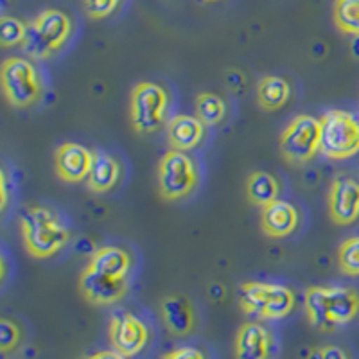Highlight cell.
Returning a JSON list of instances; mask_svg holds the SVG:
<instances>
[{
    "instance_id": "obj_1",
    "label": "cell",
    "mask_w": 359,
    "mask_h": 359,
    "mask_svg": "<svg viewBox=\"0 0 359 359\" xmlns=\"http://www.w3.org/2000/svg\"><path fill=\"white\" fill-rule=\"evenodd\" d=\"M304 309L309 323L318 331H334L347 325L359 313V294L351 287H307Z\"/></svg>"
},
{
    "instance_id": "obj_2",
    "label": "cell",
    "mask_w": 359,
    "mask_h": 359,
    "mask_svg": "<svg viewBox=\"0 0 359 359\" xmlns=\"http://www.w3.org/2000/svg\"><path fill=\"white\" fill-rule=\"evenodd\" d=\"M25 252L34 259H49L69 243L70 232L62 219L45 207H29L20 216Z\"/></svg>"
},
{
    "instance_id": "obj_3",
    "label": "cell",
    "mask_w": 359,
    "mask_h": 359,
    "mask_svg": "<svg viewBox=\"0 0 359 359\" xmlns=\"http://www.w3.org/2000/svg\"><path fill=\"white\" fill-rule=\"evenodd\" d=\"M72 31L70 18L57 9H45L27 27V36L22 43V50L31 60H49L62 50Z\"/></svg>"
},
{
    "instance_id": "obj_4",
    "label": "cell",
    "mask_w": 359,
    "mask_h": 359,
    "mask_svg": "<svg viewBox=\"0 0 359 359\" xmlns=\"http://www.w3.org/2000/svg\"><path fill=\"white\" fill-rule=\"evenodd\" d=\"M169 110V94L158 83H137L130 95V121L137 133L151 135L162 128Z\"/></svg>"
},
{
    "instance_id": "obj_5",
    "label": "cell",
    "mask_w": 359,
    "mask_h": 359,
    "mask_svg": "<svg viewBox=\"0 0 359 359\" xmlns=\"http://www.w3.org/2000/svg\"><path fill=\"white\" fill-rule=\"evenodd\" d=\"M320 153L331 160H345L359 153V117L343 110L322 115Z\"/></svg>"
},
{
    "instance_id": "obj_6",
    "label": "cell",
    "mask_w": 359,
    "mask_h": 359,
    "mask_svg": "<svg viewBox=\"0 0 359 359\" xmlns=\"http://www.w3.org/2000/svg\"><path fill=\"white\" fill-rule=\"evenodd\" d=\"M0 85L13 108H29L41 97V78L36 67L25 57H8L2 63Z\"/></svg>"
},
{
    "instance_id": "obj_7",
    "label": "cell",
    "mask_w": 359,
    "mask_h": 359,
    "mask_svg": "<svg viewBox=\"0 0 359 359\" xmlns=\"http://www.w3.org/2000/svg\"><path fill=\"white\" fill-rule=\"evenodd\" d=\"M322 121L313 115H297L280 135L282 158L293 165H304L320 153Z\"/></svg>"
},
{
    "instance_id": "obj_8",
    "label": "cell",
    "mask_w": 359,
    "mask_h": 359,
    "mask_svg": "<svg viewBox=\"0 0 359 359\" xmlns=\"http://www.w3.org/2000/svg\"><path fill=\"white\" fill-rule=\"evenodd\" d=\"M198 185L196 163L185 151L169 149L158 162V192L163 200L178 201L191 196Z\"/></svg>"
},
{
    "instance_id": "obj_9",
    "label": "cell",
    "mask_w": 359,
    "mask_h": 359,
    "mask_svg": "<svg viewBox=\"0 0 359 359\" xmlns=\"http://www.w3.org/2000/svg\"><path fill=\"white\" fill-rule=\"evenodd\" d=\"M327 207L336 224H351L359 219V180L347 175L334 176Z\"/></svg>"
},
{
    "instance_id": "obj_10",
    "label": "cell",
    "mask_w": 359,
    "mask_h": 359,
    "mask_svg": "<svg viewBox=\"0 0 359 359\" xmlns=\"http://www.w3.org/2000/svg\"><path fill=\"white\" fill-rule=\"evenodd\" d=\"M149 339L146 323L131 313L115 314L110 322V341L126 358L140 354Z\"/></svg>"
},
{
    "instance_id": "obj_11",
    "label": "cell",
    "mask_w": 359,
    "mask_h": 359,
    "mask_svg": "<svg viewBox=\"0 0 359 359\" xmlns=\"http://www.w3.org/2000/svg\"><path fill=\"white\" fill-rule=\"evenodd\" d=\"M79 291L86 302L94 306H111L128 293V280L102 275L86 266L79 277Z\"/></svg>"
},
{
    "instance_id": "obj_12",
    "label": "cell",
    "mask_w": 359,
    "mask_h": 359,
    "mask_svg": "<svg viewBox=\"0 0 359 359\" xmlns=\"http://www.w3.org/2000/svg\"><path fill=\"white\" fill-rule=\"evenodd\" d=\"M92 163H94V151L76 142L62 144L54 155L57 178L67 184H78L88 178Z\"/></svg>"
},
{
    "instance_id": "obj_13",
    "label": "cell",
    "mask_w": 359,
    "mask_h": 359,
    "mask_svg": "<svg viewBox=\"0 0 359 359\" xmlns=\"http://www.w3.org/2000/svg\"><path fill=\"white\" fill-rule=\"evenodd\" d=\"M298 221V210L284 200L271 201L261 210V230L271 239H282L293 233Z\"/></svg>"
},
{
    "instance_id": "obj_14",
    "label": "cell",
    "mask_w": 359,
    "mask_h": 359,
    "mask_svg": "<svg viewBox=\"0 0 359 359\" xmlns=\"http://www.w3.org/2000/svg\"><path fill=\"white\" fill-rule=\"evenodd\" d=\"M271 351V336L257 322L241 325L236 336V359H268Z\"/></svg>"
},
{
    "instance_id": "obj_15",
    "label": "cell",
    "mask_w": 359,
    "mask_h": 359,
    "mask_svg": "<svg viewBox=\"0 0 359 359\" xmlns=\"http://www.w3.org/2000/svg\"><path fill=\"white\" fill-rule=\"evenodd\" d=\"M205 135V124L192 115H176L168 123V139L171 149L192 151L201 144Z\"/></svg>"
},
{
    "instance_id": "obj_16",
    "label": "cell",
    "mask_w": 359,
    "mask_h": 359,
    "mask_svg": "<svg viewBox=\"0 0 359 359\" xmlns=\"http://www.w3.org/2000/svg\"><path fill=\"white\" fill-rule=\"evenodd\" d=\"M160 314L168 331L175 336H187L194 327V311L191 302L182 294L163 297L160 302Z\"/></svg>"
},
{
    "instance_id": "obj_17",
    "label": "cell",
    "mask_w": 359,
    "mask_h": 359,
    "mask_svg": "<svg viewBox=\"0 0 359 359\" xmlns=\"http://www.w3.org/2000/svg\"><path fill=\"white\" fill-rule=\"evenodd\" d=\"M88 268L102 275L118 278V280H128V275L131 271V257L123 248L102 246L90 255Z\"/></svg>"
},
{
    "instance_id": "obj_18",
    "label": "cell",
    "mask_w": 359,
    "mask_h": 359,
    "mask_svg": "<svg viewBox=\"0 0 359 359\" xmlns=\"http://www.w3.org/2000/svg\"><path fill=\"white\" fill-rule=\"evenodd\" d=\"M121 178V165L111 155L104 151H94V163L86 178V187L95 194H104L117 185Z\"/></svg>"
},
{
    "instance_id": "obj_19",
    "label": "cell",
    "mask_w": 359,
    "mask_h": 359,
    "mask_svg": "<svg viewBox=\"0 0 359 359\" xmlns=\"http://www.w3.org/2000/svg\"><path fill=\"white\" fill-rule=\"evenodd\" d=\"M290 83L280 76H264L257 85V102L264 111H275L290 101Z\"/></svg>"
},
{
    "instance_id": "obj_20",
    "label": "cell",
    "mask_w": 359,
    "mask_h": 359,
    "mask_svg": "<svg viewBox=\"0 0 359 359\" xmlns=\"http://www.w3.org/2000/svg\"><path fill=\"white\" fill-rule=\"evenodd\" d=\"M278 182L273 175L266 171H255L246 180V196L255 207H266L271 201L278 200Z\"/></svg>"
},
{
    "instance_id": "obj_21",
    "label": "cell",
    "mask_w": 359,
    "mask_h": 359,
    "mask_svg": "<svg viewBox=\"0 0 359 359\" xmlns=\"http://www.w3.org/2000/svg\"><path fill=\"white\" fill-rule=\"evenodd\" d=\"M294 307V293L287 286L271 284L261 320L286 318Z\"/></svg>"
},
{
    "instance_id": "obj_22",
    "label": "cell",
    "mask_w": 359,
    "mask_h": 359,
    "mask_svg": "<svg viewBox=\"0 0 359 359\" xmlns=\"http://www.w3.org/2000/svg\"><path fill=\"white\" fill-rule=\"evenodd\" d=\"M269 286L271 284H266V282H245L241 286V298H239L241 309L246 314L261 318L266 300H268Z\"/></svg>"
},
{
    "instance_id": "obj_23",
    "label": "cell",
    "mask_w": 359,
    "mask_h": 359,
    "mask_svg": "<svg viewBox=\"0 0 359 359\" xmlns=\"http://www.w3.org/2000/svg\"><path fill=\"white\" fill-rule=\"evenodd\" d=\"M226 115V104L212 92H201L196 97V117L205 126H216Z\"/></svg>"
},
{
    "instance_id": "obj_24",
    "label": "cell",
    "mask_w": 359,
    "mask_h": 359,
    "mask_svg": "<svg viewBox=\"0 0 359 359\" xmlns=\"http://www.w3.org/2000/svg\"><path fill=\"white\" fill-rule=\"evenodd\" d=\"M334 24L345 34H359V0H334Z\"/></svg>"
},
{
    "instance_id": "obj_25",
    "label": "cell",
    "mask_w": 359,
    "mask_h": 359,
    "mask_svg": "<svg viewBox=\"0 0 359 359\" xmlns=\"http://www.w3.org/2000/svg\"><path fill=\"white\" fill-rule=\"evenodd\" d=\"M27 27L29 24H24L18 18L2 17L0 18V45L6 49L22 45L27 36Z\"/></svg>"
},
{
    "instance_id": "obj_26",
    "label": "cell",
    "mask_w": 359,
    "mask_h": 359,
    "mask_svg": "<svg viewBox=\"0 0 359 359\" xmlns=\"http://www.w3.org/2000/svg\"><path fill=\"white\" fill-rule=\"evenodd\" d=\"M338 264L345 275L358 277L359 275V236L351 237L341 243L338 250Z\"/></svg>"
},
{
    "instance_id": "obj_27",
    "label": "cell",
    "mask_w": 359,
    "mask_h": 359,
    "mask_svg": "<svg viewBox=\"0 0 359 359\" xmlns=\"http://www.w3.org/2000/svg\"><path fill=\"white\" fill-rule=\"evenodd\" d=\"M20 343V329L17 323L8 318L0 320V352L8 354Z\"/></svg>"
},
{
    "instance_id": "obj_28",
    "label": "cell",
    "mask_w": 359,
    "mask_h": 359,
    "mask_svg": "<svg viewBox=\"0 0 359 359\" xmlns=\"http://www.w3.org/2000/svg\"><path fill=\"white\" fill-rule=\"evenodd\" d=\"M121 0H83L86 17L92 20H101V18L110 17L111 13L118 8Z\"/></svg>"
},
{
    "instance_id": "obj_29",
    "label": "cell",
    "mask_w": 359,
    "mask_h": 359,
    "mask_svg": "<svg viewBox=\"0 0 359 359\" xmlns=\"http://www.w3.org/2000/svg\"><path fill=\"white\" fill-rule=\"evenodd\" d=\"M162 359H205L203 352L194 347H180L168 352Z\"/></svg>"
},
{
    "instance_id": "obj_30",
    "label": "cell",
    "mask_w": 359,
    "mask_h": 359,
    "mask_svg": "<svg viewBox=\"0 0 359 359\" xmlns=\"http://www.w3.org/2000/svg\"><path fill=\"white\" fill-rule=\"evenodd\" d=\"M322 359H348L345 351H341L339 347H334V345H327V347H322Z\"/></svg>"
},
{
    "instance_id": "obj_31",
    "label": "cell",
    "mask_w": 359,
    "mask_h": 359,
    "mask_svg": "<svg viewBox=\"0 0 359 359\" xmlns=\"http://www.w3.org/2000/svg\"><path fill=\"white\" fill-rule=\"evenodd\" d=\"M85 359H128L126 355L121 354L118 351H101V352H95V354L88 355V358Z\"/></svg>"
},
{
    "instance_id": "obj_32",
    "label": "cell",
    "mask_w": 359,
    "mask_h": 359,
    "mask_svg": "<svg viewBox=\"0 0 359 359\" xmlns=\"http://www.w3.org/2000/svg\"><path fill=\"white\" fill-rule=\"evenodd\" d=\"M0 187H2V208H6V203H8V180H6V172L4 171H2Z\"/></svg>"
},
{
    "instance_id": "obj_33",
    "label": "cell",
    "mask_w": 359,
    "mask_h": 359,
    "mask_svg": "<svg viewBox=\"0 0 359 359\" xmlns=\"http://www.w3.org/2000/svg\"><path fill=\"white\" fill-rule=\"evenodd\" d=\"M352 41H351V54L352 57L359 60V34H352Z\"/></svg>"
},
{
    "instance_id": "obj_34",
    "label": "cell",
    "mask_w": 359,
    "mask_h": 359,
    "mask_svg": "<svg viewBox=\"0 0 359 359\" xmlns=\"http://www.w3.org/2000/svg\"><path fill=\"white\" fill-rule=\"evenodd\" d=\"M205 2H217V0H205Z\"/></svg>"
}]
</instances>
